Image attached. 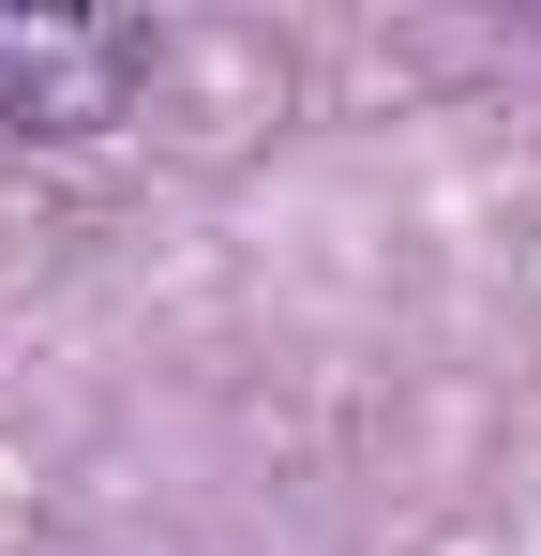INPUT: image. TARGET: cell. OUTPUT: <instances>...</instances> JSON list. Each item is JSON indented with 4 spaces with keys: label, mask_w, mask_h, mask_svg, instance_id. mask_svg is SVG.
<instances>
[{
    "label": "cell",
    "mask_w": 541,
    "mask_h": 556,
    "mask_svg": "<svg viewBox=\"0 0 541 556\" xmlns=\"http://www.w3.org/2000/svg\"><path fill=\"white\" fill-rule=\"evenodd\" d=\"M151 76V15H46L0 0V136H105Z\"/></svg>",
    "instance_id": "1"
}]
</instances>
